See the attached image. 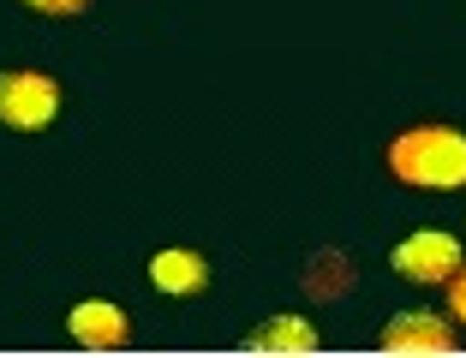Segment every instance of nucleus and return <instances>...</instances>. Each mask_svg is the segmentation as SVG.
I'll return each mask as SVG.
<instances>
[{"label": "nucleus", "instance_id": "obj_2", "mask_svg": "<svg viewBox=\"0 0 466 358\" xmlns=\"http://www.w3.org/2000/svg\"><path fill=\"white\" fill-rule=\"evenodd\" d=\"M60 108V84L42 72H0V125L13 132H36Z\"/></svg>", "mask_w": 466, "mask_h": 358}, {"label": "nucleus", "instance_id": "obj_8", "mask_svg": "<svg viewBox=\"0 0 466 358\" xmlns=\"http://www.w3.org/2000/svg\"><path fill=\"white\" fill-rule=\"evenodd\" d=\"M305 287H311L317 299H335V293L353 287V263H347V251H323V257L305 269Z\"/></svg>", "mask_w": 466, "mask_h": 358}, {"label": "nucleus", "instance_id": "obj_5", "mask_svg": "<svg viewBox=\"0 0 466 358\" xmlns=\"http://www.w3.org/2000/svg\"><path fill=\"white\" fill-rule=\"evenodd\" d=\"M66 329H72V341H78V346L114 353V346H126V311H120V304H108V299H90V304H78V311L66 317Z\"/></svg>", "mask_w": 466, "mask_h": 358}, {"label": "nucleus", "instance_id": "obj_3", "mask_svg": "<svg viewBox=\"0 0 466 358\" xmlns=\"http://www.w3.org/2000/svg\"><path fill=\"white\" fill-rule=\"evenodd\" d=\"M395 269L407 281H454L461 275V245L449 234H412L395 245Z\"/></svg>", "mask_w": 466, "mask_h": 358}, {"label": "nucleus", "instance_id": "obj_1", "mask_svg": "<svg viewBox=\"0 0 466 358\" xmlns=\"http://www.w3.org/2000/svg\"><path fill=\"white\" fill-rule=\"evenodd\" d=\"M389 167L407 185H431V192H449L466 185V138L449 125H419V132H400L389 144Z\"/></svg>", "mask_w": 466, "mask_h": 358}, {"label": "nucleus", "instance_id": "obj_10", "mask_svg": "<svg viewBox=\"0 0 466 358\" xmlns=\"http://www.w3.org/2000/svg\"><path fill=\"white\" fill-rule=\"evenodd\" d=\"M30 6H36V13H60V18H66V13H78L84 0H30Z\"/></svg>", "mask_w": 466, "mask_h": 358}, {"label": "nucleus", "instance_id": "obj_9", "mask_svg": "<svg viewBox=\"0 0 466 358\" xmlns=\"http://www.w3.org/2000/svg\"><path fill=\"white\" fill-rule=\"evenodd\" d=\"M449 304H454V317L466 323V269H461V275H454V287H449Z\"/></svg>", "mask_w": 466, "mask_h": 358}, {"label": "nucleus", "instance_id": "obj_7", "mask_svg": "<svg viewBox=\"0 0 466 358\" xmlns=\"http://www.w3.org/2000/svg\"><path fill=\"white\" fill-rule=\"evenodd\" d=\"M246 353H317V329L299 317H269L246 334Z\"/></svg>", "mask_w": 466, "mask_h": 358}, {"label": "nucleus", "instance_id": "obj_4", "mask_svg": "<svg viewBox=\"0 0 466 358\" xmlns=\"http://www.w3.org/2000/svg\"><path fill=\"white\" fill-rule=\"evenodd\" d=\"M383 353H454V329L431 311H407L383 329Z\"/></svg>", "mask_w": 466, "mask_h": 358}, {"label": "nucleus", "instance_id": "obj_6", "mask_svg": "<svg viewBox=\"0 0 466 358\" xmlns=\"http://www.w3.org/2000/svg\"><path fill=\"white\" fill-rule=\"evenodd\" d=\"M150 281L162 293H174V299H186V293H204L209 287V269H204V257H198V251H156Z\"/></svg>", "mask_w": 466, "mask_h": 358}]
</instances>
